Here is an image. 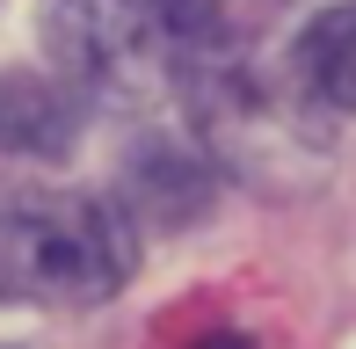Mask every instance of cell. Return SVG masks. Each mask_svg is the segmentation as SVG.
I'll return each mask as SVG.
<instances>
[{
  "label": "cell",
  "instance_id": "obj_1",
  "mask_svg": "<svg viewBox=\"0 0 356 349\" xmlns=\"http://www.w3.org/2000/svg\"><path fill=\"white\" fill-rule=\"evenodd\" d=\"M124 277H131V226L102 197H73V189L0 197V298L102 306Z\"/></svg>",
  "mask_w": 356,
  "mask_h": 349
},
{
  "label": "cell",
  "instance_id": "obj_2",
  "mask_svg": "<svg viewBox=\"0 0 356 349\" xmlns=\"http://www.w3.org/2000/svg\"><path fill=\"white\" fill-rule=\"evenodd\" d=\"M51 44L88 88H168L182 81L197 29L182 0H51Z\"/></svg>",
  "mask_w": 356,
  "mask_h": 349
},
{
  "label": "cell",
  "instance_id": "obj_3",
  "mask_svg": "<svg viewBox=\"0 0 356 349\" xmlns=\"http://www.w3.org/2000/svg\"><path fill=\"white\" fill-rule=\"evenodd\" d=\"M80 131L73 117V95L37 81V73H0V153H37V161H51V153H66Z\"/></svg>",
  "mask_w": 356,
  "mask_h": 349
},
{
  "label": "cell",
  "instance_id": "obj_4",
  "mask_svg": "<svg viewBox=\"0 0 356 349\" xmlns=\"http://www.w3.org/2000/svg\"><path fill=\"white\" fill-rule=\"evenodd\" d=\"M298 81L327 109H356V0L320 8L298 37Z\"/></svg>",
  "mask_w": 356,
  "mask_h": 349
},
{
  "label": "cell",
  "instance_id": "obj_5",
  "mask_svg": "<svg viewBox=\"0 0 356 349\" xmlns=\"http://www.w3.org/2000/svg\"><path fill=\"white\" fill-rule=\"evenodd\" d=\"M197 349H254V342H248V335H204Z\"/></svg>",
  "mask_w": 356,
  "mask_h": 349
}]
</instances>
